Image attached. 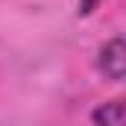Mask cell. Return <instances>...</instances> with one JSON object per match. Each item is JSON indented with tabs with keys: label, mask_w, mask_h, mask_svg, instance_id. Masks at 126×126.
Listing matches in <instances>:
<instances>
[{
	"label": "cell",
	"mask_w": 126,
	"mask_h": 126,
	"mask_svg": "<svg viewBox=\"0 0 126 126\" xmlns=\"http://www.w3.org/2000/svg\"><path fill=\"white\" fill-rule=\"evenodd\" d=\"M97 67H100V73L109 76L111 82H120L126 76V44H123L120 35L111 38L109 44H103L100 59H97Z\"/></svg>",
	"instance_id": "cell-1"
},
{
	"label": "cell",
	"mask_w": 126,
	"mask_h": 126,
	"mask_svg": "<svg viewBox=\"0 0 126 126\" xmlns=\"http://www.w3.org/2000/svg\"><path fill=\"white\" fill-rule=\"evenodd\" d=\"M91 117L97 126H126V106L123 100H109L100 109H94Z\"/></svg>",
	"instance_id": "cell-2"
},
{
	"label": "cell",
	"mask_w": 126,
	"mask_h": 126,
	"mask_svg": "<svg viewBox=\"0 0 126 126\" xmlns=\"http://www.w3.org/2000/svg\"><path fill=\"white\" fill-rule=\"evenodd\" d=\"M103 0H79V15H91Z\"/></svg>",
	"instance_id": "cell-3"
}]
</instances>
